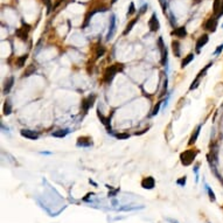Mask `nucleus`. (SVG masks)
Wrapping results in <instances>:
<instances>
[{
  "label": "nucleus",
  "mask_w": 223,
  "mask_h": 223,
  "mask_svg": "<svg viewBox=\"0 0 223 223\" xmlns=\"http://www.w3.org/2000/svg\"><path fill=\"white\" fill-rule=\"evenodd\" d=\"M124 68V65L122 63H115V65H110L106 68L105 72H104V82L105 83H110L115 78L116 74L118 71H122Z\"/></svg>",
  "instance_id": "nucleus-1"
},
{
  "label": "nucleus",
  "mask_w": 223,
  "mask_h": 223,
  "mask_svg": "<svg viewBox=\"0 0 223 223\" xmlns=\"http://www.w3.org/2000/svg\"><path fill=\"white\" fill-rule=\"evenodd\" d=\"M198 154V151H194V150H187L185 152H182L180 154V160H181V164L183 166H189L194 161V159Z\"/></svg>",
  "instance_id": "nucleus-2"
},
{
  "label": "nucleus",
  "mask_w": 223,
  "mask_h": 223,
  "mask_svg": "<svg viewBox=\"0 0 223 223\" xmlns=\"http://www.w3.org/2000/svg\"><path fill=\"white\" fill-rule=\"evenodd\" d=\"M29 29H30L29 25L24 24L22 28H19V29L15 32V34H17V36H18L21 41H26V40L28 39V32H29Z\"/></svg>",
  "instance_id": "nucleus-3"
},
{
  "label": "nucleus",
  "mask_w": 223,
  "mask_h": 223,
  "mask_svg": "<svg viewBox=\"0 0 223 223\" xmlns=\"http://www.w3.org/2000/svg\"><path fill=\"white\" fill-rule=\"evenodd\" d=\"M95 100H96V96H95V95H90V96H88V97L83 98V100H82V109H83V111L88 112L89 109L94 105Z\"/></svg>",
  "instance_id": "nucleus-4"
},
{
  "label": "nucleus",
  "mask_w": 223,
  "mask_h": 223,
  "mask_svg": "<svg viewBox=\"0 0 223 223\" xmlns=\"http://www.w3.org/2000/svg\"><path fill=\"white\" fill-rule=\"evenodd\" d=\"M148 27H150V30L151 32H157L160 28V22H159L158 18H157V14L153 13L150 21H148Z\"/></svg>",
  "instance_id": "nucleus-5"
},
{
  "label": "nucleus",
  "mask_w": 223,
  "mask_h": 223,
  "mask_svg": "<svg viewBox=\"0 0 223 223\" xmlns=\"http://www.w3.org/2000/svg\"><path fill=\"white\" fill-rule=\"evenodd\" d=\"M154 186H155V181H154V179L152 176L144 178L143 181H141V187L145 188V189H152Z\"/></svg>",
  "instance_id": "nucleus-6"
},
{
  "label": "nucleus",
  "mask_w": 223,
  "mask_h": 223,
  "mask_svg": "<svg viewBox=\"0 0 223 223\" xmlns=\"http://www.w3.org/2000/svg\"><path fill=\"white\" fill-rule=\"evenodd\" d=\"M21 135L27 139H32V140L39 139V133L35 131H32V130H21Z\"/></svg>",
  "instance_id": "nucleus-7"
},
{
  "label": "nucleus",
  "mask_w": 223,
  "mask_h": 223,
  "mask_svg": "<svg viewBox=\"0 0 223 223\" xmlns=\"http://www.w3.org/2000/svg\"><path fill=\"white\" fill-rule=\"evenodd\" d=\"M216 27H217V18H210L208 19V21L205 22V28L207 30H209V32H215L216 30Z\"/></svg>",
  "instance_id": "nucleus-8"
},
{
  "label": "nucleus",
  "mask_w": 223,
  "mask_h": 223,
  "mask_svg": "<svg viewBox=\"0 0 223 223\" xmlns=\"http://www.w3.org/2000/svg\"><path fill=\"white\" fill-rule=\"evenodd\" d=\"M115 32H116V18H115V15H112L111 20H110V29H109V33H108V35H106V40H108V41L112 39Z\"/></svg>",
  "instance_id": "nucleus-9"
},
{
  "label": "nucleus",
  "mask_w": 223,
  "mask_h": 223,
  "mask_svg": "<svg viewBox=\"0 0 223 223\" xmlns=\"http://www.w3.org/2000/svg\"><path fill=\"white\" fill-rule=\"evenodd\" d=\"M208 41H209V36L207 35V34H203V35L200 36L199 39H198V41H196V50L200 52L201 48L203 47Z\"/></svg>",
  "instance_id": "nucleus-10"
},
{
  "label": "nucleus",
  "mask_w": 223,
  "mask_h": 223,
  "mask_svg": "<svg viewBox=\"0 0 223 223\" xmlns=\"http://www.w3.org/2000/svg\"><path fill=\"white\" fill-rule=\"evenodd\" d=\"M91 144H92V141H91V138H89V137H80L77 139V146L87 147L90 146Z\"/></svg>",
  "instance_id": "nucleus-11"
},
{
  "label": "nucleus",
  "mask_w": 223,
  "mask_h": 223,
  "mask_svg": "<svg viewBox=\"0 0 223 223\" xmlns=\"http://www.w3.org/2000/svg\"><path fill=\"white\" fill-rule=\"evenodd\" d=\"M13 84H14V78L13 77H8L6 81H5V84H4V94L7 95L11 91Z\"/></svg>",
  "instance_id": "nucleus-12"
},
{
  "label": "nucleus",
  "mask_w": 223,
  "mask_h": 223,
  "mask_svg": "<svg viewBox=\"0 0 223 223\" xmlns=\"http://www.w3.org/2000/svg\"><path fill=\"white\" fill-rule=\"evenodd\" d=\"M186 34H187L186 27H179V28H176V29L173 32V35H176L178 37H185Z\"/></svg>",
  "instance_id": "nucleus-13"
},
{
  "label": "nucleus",
  "mask_w": 223,
  "mask_h": 223,
  "mask_svg": "<svg viewBox=\"0 0 223 223\" xmlns=\"http://www.w3.org/2000/svg\"><path fill=\"white\" fill-rule=\"evenodd\" d=\"M98 117H100V122L105 125V127L109 130V132H110V131H111V126H110V117L105 118L104 116H103V115H100V111H98Z\"/></svg>",
  "instance_id": "nucleus-14"
},
{
  "label": "nucleus",
  "mask_w": 223,
  "mask_h": 223,
  "mask_svg": "<svg viewBox=\"0 0 223 223\" xmlns=\"http://www.w3.org/2000/svg\"><path fill=\"white\" fill-rule=\"evenodd\" d=\"M172 49H173V54L176 57L180 56V43L179 41H172Z\"/></svg>",
  "instance_id": "nucleus-15"
},
{
  "label": "nucleus",
  "mask_w": 223,
  "mask_h": 223,
  "mask_svg": "<svg viewBox=\"0 0 223 223\" xmlns=\"http://www.w3.org/2000/svg\"><path fill=\"white\" fill-rule=\"evenodd\" d=\"M200 130H201V125L200 126H198V129L194 131V133L192 135V137H190V139H189V145H193V144H195V141L198 140V137H199L200 135Z\"/></svg>",
  "instance_id": "nucleus-16"
},
{
  "label": "nucleus",
  "mask_w": 223,
  "mask_h": 223,
  "mask_svg": "<svg viewBox=\"0 0 223 223\" xmlns=\"http://www.w3.org/2000/svg\"><path fill=\"white\" fill-rule=\"evenodd\" d=\"M194 60V54H188L187 56L185 57V59L182 60L181 62V68H185V67H187L192 61Z\"/></svg>",
  "instance_id": "nucleus-17"
},
{
  "label": "nucleus",
  "mask_w": 223,
  "mask_h": 223,
  "mask_svg": "<svg viewBox=\"0 0 223 223\" xmlns=\"http://www.w3.org/2000/svg\"><path fill=\"white\" fill-rule=\"evenodd\" d=\"M137 21H138V18H135V19H133V20H131L129 24H127V26H126V29L124 30V35H127L132 30V28H133V26H135V24H137Z\"/></svg>",
  "instance_id": "nucleus-18"
},
{
  "label": "nucleus",
  "mask_w": 223,
  "mask_h": 223,
  "mask_svg": "<svg viewBox=\"0 0 223 223\" xmlns=\"http://www.w3.org/2000/svg\"><path fill=\"white\" fill-rule=\"evenodd\" d=\"M11 112H12V104H11V100H7L5 102V104H4V115H11Z\"/></svg>",
  "instance_id": "nucleus-19"
},
{
  "label": "nucleus",
  "mask_w": 223,
  "mask_h": 223,
  "mask_svg": "<svg viewBox=\"0 0 223 223\" xmlns=\"http://www.w3.org/2000/svg\"><path fill=\"white\" fill-rule=\"evenodd\" d=\"M68 130H59V131H55V132H53L52 133V135L53 137H56V138H65V135H68Z\"/></svg>",
  "instance_id": "nucleus-20"
},
{
  "label": "nucleus",
  "mask_w": 223,
  "mask_h": 223,
  "mask_svg": "<svg viewBox=\"0 0 223 223\" xmlns=\"http://www.w3.org/2000/svg\"><path fill=\"white\" fill-rule=\"evenodd\" d=\"M35 70H36V67L35 65H28V68L25 70V72H24V75L22 76L24 77H27V76H30L33 72H35Z\"/></svg>",
  "instance_id": "nucleus-21"
},
{
  "label": "nucleus",
  "mask_w": 223,
  "mask_h": 223,
  "mask_svg": "<svg viewBox=\"0 0 223 223\" xmlns=\"http://www.w3.org/2000/svg\"><path fill=\"white\" fill-rule=\"evenodd\" d=\"M28 59V55L26 54V55H22V56H20L18 59V67L19 68H21V67H24L25 65V62H26V60Z\"/></svg>",
  "instance_id": "nucleus-22"
},
{
  "label": "nucleus",
  "mask_w": 223,
  "mask_h": 223,
  "mask_svg": "<svg viewBox=\"0 0 223 223\" xmlns=\"http://www.w3.org/2000/svg\"><path fill=\"white\" fill-rule=\"evenodd\" d=\"M104 53H105V48L104 47H98L97 48V52H96V55H95V59L97 60V59H100V56H103L104 55Z\"/></svg>",
  "instance_id": "nucleus-23"
},
{
  "label": "nucleus",
  "mask_w": 223,
  "mask_h": 223,
  "mask_svg": "<svg viewBox=\"0 0 223 223\" xmlns=\"http://www.w3.org/2000/svg\"><path fill=\"white\" fill-rule=\"evenodd\" d=\"M221 2H222V0H215L214 1V13H215V15L217 14L218 12V10H220V6H221Z\"/></svg>",
  "instance_id": "nucleus-24"
},
{
  "label": "nucleus",
  "mask_w": 223,
  "mask_h": 223,
  "mask_svg": "<svg viewBox=\"0 0 223 223\" xmlns=\"http://www.w3.org/2000/svg\"><path fill=\"white\" fill-rule=\"evenodd\" d=\"M223 15V0H222V2H221V6H220V10H218V12H217V14L215 15L217 19L218 18H221Z\"/></svg>",
  "instance_id": "nucleus-25"
},
{
  "label": "nucleus",
  "mask_w": 223,
  "mask_h": 223,
  "mask_svg": "<svg viewBox=\"0 0 223 223\" xmlns=\"http://www.w3.org/2000/svg\"><path fill=\"white\" fill-rule=\"evenodd\" d=\"M159 2H160L161 7H162V12L166 13V8H167V2H166V0H159Z\"/></svg>",
  "instance_id": "nucleus-26"
},
{
  "label": "nucleus",
  "mask_w": 223,
  "mask_h": 223,
  "mask_svg": "<svg viewBox=\"0 0 223 223\" xmlns=\"http://www.w3.org/2000/svg\"><path fill=\"white\" fill-rule=\"evenodd\" d=\"M118 139H127L130 137V135L129 133H119V135H116Z\"/></svg>",
  "instance_id": "nucleus-27"
},
{
  "label": "nucleus",
  "mask_w": 223,
  "mask_h": 223,
  "mask_svg": "<svg viewBox=\"0 0 223 223\" xmlns=\"http://www.w3.org/2000/svg\"><path fill=\"white\" fill-rule=\"evenodd\" d=\"M160 105H161V102L157 103V105L154 106V109H153V115H157L158 113L159 110H160Z\"/></svg>",
  "instance_id": "nucleus-28"
},
{
  "label": "nucleus",
  "mask_w": 223,
  "mask_h": 223,
  "mask_svg": "<svg viewBox=\"0 0 223 223\" xmlns=\"http://www.w3.org/2000/svg\"><path fill=\"white\" fill-rule=\"evenodd\" d=\"M135 4H133V2H131V4H130V11L129 12H127V15H131V14H133V13H135Z\"/></svg>",
  "instance_id": "nucleus-29"
},
{
  "label": "nucleus",
  "mask_w": 223,
  "mask_h": 223,
  "mask_svg": "<svg viewBox=\"0 0 223 223\" xmlns=\"http://www.w3.org/2000/svg\"><path fill=\"white\" fill-rule=\"evenodd\" d=\"M208 189V194H209V198H210L211 201H215V194H214V192H211V189L209 187L207 188Z\"/></svg>",
  "instance_id": "nucleus-30"
},
{
  "label": "nucleus",
  "mask_w": 223,
  "mask_h": 223,
  "mask_svg": "<svg viewBox=\"0 0 223 223\" xmlns=\"http://www.w3.org/2000/svg\"><path fill=\"white\" fill-rule=\"evenodd\" d=\"M45 2H46V5H47V10H48V13H50L52 11V4H50V0H43Z\"/></svg>",
  "instance_id": "nucleus-31"
},
{
  "label": "nucleus",
  "mask_w": 223,
  "mask_h": 223,
  "mask_svg": "<svg viewBox=\"0 0 223 223\" xmlns=\"http://www.w3.org/2000/svg\"><path fill=\"white\" fill-rule=\"evenodd\" d=\"M222 50H223V43H222V45H220V46H218V47H217L216 52H215V55H218V54L221 53V52H222Z\"/></svg>",
  "instance_id": "nucleus-32"
},
{
  "label": "nucleus",
  "mask_w": 223,
  "mask_h": 223,
  "mask_svg": "<svg viewBox=\"0 0 223 223\" xmlns=\"http://www.w3.org/2000/svg\"><path fill=\"white\" fill-rule=\"evenodd\" d=\"M178 183H180V185H183V183H186V176H185V178H182L181 180H179V181H178Z\"/></svg>",
  "instance_id": "nucleus-33"
},
{
  "label": "nucleus",
  "mask_w": 223,
  "mask_h": 223,
  "mask_svg": "<svg viewBox=\"0 0 223 223\" xmlns=\"http://www.w3.org/2000/svg\"><path fill=\"white\" fill-rule=\"evenodd\" d=\"M146 8H147V5H144V6H143L140 8V10H141L140 13H144V12H145V11H146Z\"/></svg>",
  "instance_id": "nucleus-34"
},
{
  "label": "nucleus",
  "mask_w": 223,
  "mask_h": 223,
  "mask_svg": "<svg viewBox=\"0 0 223 223\" xmlns=\"http://www.w3.org/2000/svg\"><path fill=\"white\" fill-rule=\"evenodd\" d=\"M112 2H116V0H112Z\"/></svg>",
  "instance_id": "nucleus-35"
}]
</instances>
